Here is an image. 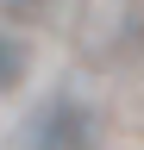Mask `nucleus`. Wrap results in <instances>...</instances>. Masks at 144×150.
<instances>
[{"label": "nucleus", "mask_w": 144, "mask_h": 150, "mask_svg": "<svg viewBox=\"0 0 144 150\" xmlns=\"http://www.w3.org/2000/svg\"><path fill=\"white\" fill-rule=\"evenodd\" d=\"M6 13H19V19H31V13H44V6H57V0H0Z\"/></svg>", "instance_id": "obj_3"}, {"label": "nucleus", "mask_w": 144, "mask_h": 150, "mask_svg": "<svg viewBox=\"0 0 144 150\" xmlns=\"http://www.w3.org/2000/svg\"><path fill=\"white\" fill-rule=\"evenodd\" d=\"M25 75H31V44H25L19 31H6V25H0V94L25 88Z\"/></svg>", "instance_id": "obj_2"}, {"label": "nucleus", "mask_w": 144, "mask_h": 150, "mask_svg": "<svg viewBox=\"0 0 144 150\" xmlns=\"http://www.w3.org/2000/svg\"><path fill=\"white\" fill-rule=\"evenodd\" d=\"M19 150H100V112L82 94L57 88L50 100L31 106V119L19 125Z\"/></svg>", "instance_id": "obj_1"}]
</instances>
